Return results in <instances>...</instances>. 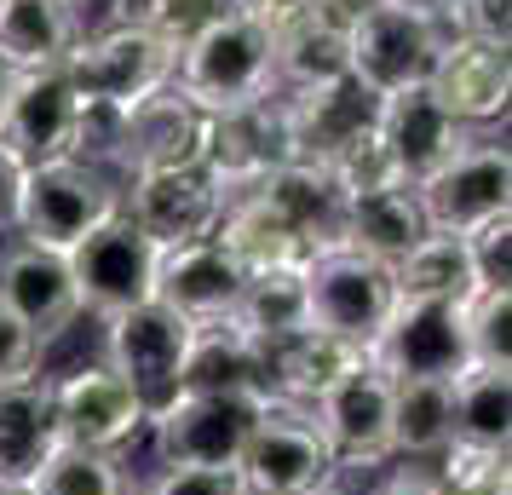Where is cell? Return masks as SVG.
Listing matches in <instances>:
<instances>
[{
    "label": "cell",
    "mask_w": 512,
    "mask_h": 495,
    "mask_svg": "<svg viewBox=\"0 0 512 495\" xmlns=\"http://www.w3.org/2000/svg\"><path fill=\"white\" fill-rule=\"evenodd\" d=\"M236 18H248L254 29H265L271 41H277L282 29H294L300 18H311V12H323V0H231Z\"/></svg>",
    "instance_id": "41"
},
{
    "label": "cell",
    "mask_w": 512,
    "mask_h": 495,
    "mask_svg": "<svg viewBox=\"0 0 512 495\" xmlns=\"http://www.w3.org/2000/svg\"><path fill=\"white\" fill-rule=\"evenodd\" d=\"M328 179L340 185V196H369V190H392V185H403L397 179V167H392V156H386V144H380V133H363V139L351 144L346 156L334 167H323Z\"/></svg>",
    "instance_id": "36"
},
{
    "label": "cell",
    "mask_w": 512,
    "mask_h": 495,
    "mask_svg": "<svg viewBox=\"0 0 512 495\" xmlns=\"http://www.w3.org/2000/svg\"><path fill=\"white\" fill-rule=\"evenodd\" d=\"M426 213L415 202V185H392V190H369V196H351L340 213V242L357 248L363 260L386 265L409 260L420 242H426Z\"/></svg>",
    "instance_id": "25"
},
{
    "label": "cell",
    "mask_w": 512,
    "mask_h": 495,
    "mask_svg": "<svg viewBox=\"0 0 512 495\" xmlns=\"http://www.w3.org/2000/svg\"><path fill=\"white\" fill-rule=\"evenodd\" d=\"M121 213V179L75 162H35L24 179V208H18V236L52 254H75L98 225Z\"/></svg>",
    "instance_id": "3"
},
{
    "label": "cell",
    "mask_w": 512,
    "mask_h": 495,
    "mask_svg": "<svg viewBox=\"0 0 512 495\" xmlns=\"http://www.w3.org/2000/svg\"><path fill=\"white\" fill-rule=\"evenodd\" d=\"M277 116H282V139H288V162L334 167L363 133H374L380 98L363 93L351 75H340V81H323V87L277 93Z\"/></svg>",
    "instance_id": "13"
},
{
    "label": "cell",
    "mask_w": 512,
    "mask_h": 495,
    "mask_svg": "<svg viewBox=\"0 0 512 495\" xmlns=\"http://www.w3.org/2000/svg\"><path fill=\"white\" fill-rule=\"evenodd\" d=\"M24 179L29 167L0 144V236H18V208H24Z\"/></svg>",
    "instance_id": "44"
},
{
    "label": "cell",
    "mask_w": 512,
    "mask_h": 495,
    "mask_svg": "<svg viewBox=\"0 0 512 495\" xmlns=\"http://www.w3.org/2000/svg\"><path fill=\"white\" fill-rule=\"evenodd\" d=\"M242 288H248V271L219 248V236L190 242V248H167L162 271H156V300H162L167 311H179L190 329L231 323Z\"/></svg>",
    "instance_id": "20"
},
{
    "label": "cell",
    "mask_w": 512,
    "mask_h": 495,
    "mask_svg": "<svg viewBox=\"0 0 512 495\" xmlns=\"http://www.w3.org/2000/svg\"><path fill=\"white\" fill-rule=\"evenodd\" d=\"M369 495H443V478L432 461H386Z\"/></svg>",
    "instance_id": "43"
},
{
    "label": "cell",
    "mask_w": 512,
    "mask_h": 495,
    "mask_svg": "<svg viewBox=\"0 0 512 495\" xmlns=\"http://www.w3.org/2000/svg\"><path fill=\"white\" fill-rule=\"evenodd\" d=\"M225 12H231V0H150L144 29H156L167 47H185V41H196L208 24H219Z\"/></svg>",
    "instance_id": "38"
},
{
    "label": "cell",
    "mask_w": 512,
    "mask_h": 495,
    "mask_svg": "<svg viewBox=\"0 0 512 495\" xmlns=\"http://www.w3.org/2000/svg\"><path fill=\"white\" fill-rule=\"evenodd\" d=\"M75 121H81V93L70 87L64 70H29L12 81L6 116H0V144L24 167L35 162H64L75 144Z\"/></svg>",
    "instance_id": "18"
},
{
    "label": "cell",
    "mask_w": 512,
    "mask_h": 495,
    "mask_svg": "<svg viewBox=\"0 0 512 495\" xmlns=\"http://www.w3.org/2000/svg\"><path fill=\"white\" fill-rule=\"evenodd\" d=\"M179 386H190V392H265V352L236 323H208L190 334Z\"/></svg>",
    "instance_id": "28"
},
{
    "label": "cell",
    "mask_w": 512,
    "mask_h": 495,
    "mask_svg": "<svg viewBox=\"0 0 512 495\" xmlns=\"http://www.w3.org/2000/svg\"><path fill=\"white\" fill-rule=\"evenodd\" d=\"M397 300H438V306H466L478 294L472 260H466L461 236H426L409 260L392 265Z\"/></svg>",
    "instance_id": "33"
},
{
    "label": "cell",
    "mask_w": 512,
    "mask_h": 495,
    "mask_svg": "<svg viewBox=\"0 0 512 495\" xmlns=\"http://www.w3.org/2000/svg\"><path fill=\"white\" fill-rule=\"evenodd\" d=\"M443 29L489 41V47H512V0H455Z\"/></svg>",
    "instance_id": "39"
},
{
    "label": "cell",
    "mask_w": 512,
    "mask_h": 495,
    "mask_svg": "<svg viewBox=\"0 0 512 495\" xmlns=\"http://www.w3.org/2000/svg\"><path fill=\"white\" fill-rule=\"evenodd\" d=\"M0 311L18 317L41 346L58 340V334L81 317L70 254L35 248V242H24V236H18L12 248H0Z\"/></svg>",
    "instance_id": "16"
},
{
    "label": "cell",
    "mask_w": 512,
    "mask_h": 495,
    "mask_svg": "<svg viewBox=\"0 0 512 495\" xmlns=\"http://www.w3.org/2000/svg\"><path fill=\"white\" fill-rule=\"evenodd\" d=\"M386 6H397V12H415V18H432V24H443L455 0H386Z\"/></svg>",
    "instance_id": "46"
},
{
    "label": "cell",
    "mask_w": 512,
    "mask_h": 495,
    "mask_svg": "<svg viewBox=\"0 0 512 495\" xmlns=\"http://www.w3.org/2000/svg\"><path fill=\"white\" fill-rule=\"evenodd\" d=\"M75 6H81V0H75Z\"/></svg>",
    "instance_id": "51"
},
{
    "label": "cell",
    "mask_w": 512,
    "mask_h": 495,
    "mask_svg": "<svg viewBox=\"0 0 512 495\" xmlns=\"http://www.w3.org/2000/svg\"><path fill=\"white\" fill-rule=\"evenodd\" d=\"M75 41H81L75 0H0V64L12 75L64 70Z\"/></svg>",
    "instance_id": "24"
},
{
    "label": "cell",
    "mask_w": 512,
    "mask_h": 495,
    "mask_svg": "<svg viewBox=\"0 0 512 495\" xmlns=\"http://www.w3.org/2000/svg\"><path fill=\"white\" fill-rule=\"evenodd\" d=\"M311 421L328 438L340 472L386 467L392 461V380L363 357L346 380H334L323 398L311 403Z\"/></svg>",
    "instance_id": "15"
},
{
    "label": "cell",
    "mask_w": 512,
    "mask_h": 495,
    "mask_svg": "<svg viewBox=\"0 0 512 495\" xmlns=\"http://www.w3.org/2000/svg\"><path fill=\"white\" fill-rule=\"evenodd\" d=\"M121 213L167 254V248L208 242L225 219V196L202 167H162V173L121 179Z\"/></svg>",
    "instance_id": "12"
},
{
    "label": "cell",
    "mask_w": 512,
    "mask_h": 495,
    "mask_svg": "<svg viewBox=\"0 0 512 495\" xmlns=\"http://www.w3.org/2000/svg\"><path fill=\"white\" fill-rule=\"evenodd\" d=\"M466 260L478 288H512V213H495L478 231H466Z\"/></svg>",
    "instance_id": "37"
},
{
    "label": "cell",
    "mask_w": 512,
    "mask_h": 495,
    "mask_svg": "<svg viewBox=\"0 0 512 495\" xmlns=\"http://www.w3.org/2000/svg\"><path fill=\"white\" fill-rule=\"evenodd\" d=\"M248 202L277 219L282 231L300 242L305 254H317L328 242H340V213H346V196L340 185L328 179L323 167H300V162H282L277 173H265L254 190H242ZM236 202V196H231Z\"/></svg>",
    "instance_id": "23"
},
{
    "label": "cell",
    "mask_w": 512,
    "mask_h": 495,
    "mask_svg": "<svg viewBox=\"0 0 512 495\" xmlns=\"http://www.w3.org/2000/svg\"><path fill=\"white\" fill-rule=\"evenodd\" d=\"M415 202L426 213V231L432 236H466L478 231L495 213H512V156L501 139L472 133V139L449 156V162L420 179Z\"/></svg>",
    "instance_id": "7"
},
{
    "label": "cell",
    "mask_w": 512,
    "mask_h": 495,
    "mask_svg": "<svg viewBox=\"0 0 512 495\" xmlns=\"http://www.w3.org/2000/svg\"><path fill=\"white\" fill-rule=\"evenodd\" d=\"M466 357L484 369H512V288H478L461 306Z\"/></svg>",
    "instance_id": "35"
},
{
    "label": "cell",
    "mask_w": 512,
    "mask_h": 495,
    "mask_svg": "<svg viewBox=\"0 0 512 495\" xmlns=\"http://www.w3.org/2000/svg\"><path fill=\"white\" fill-rule=\"evenodd\" d=\"M236 478L248 495H311L340 484V461L328 438L317 432L311 409L300 403H265V415L254 421L248 444H242V461H236Z\"/></svg>",
    "instance_id": "5"
},
{
    "label": "cell",
    "mask_w": 512,
    "mask_h": 495,
    "mask_svg": "<svg viewBox=\"0 0 512 495\" xmlns=\"http://www.w3.org/2000/svg\"><path fill=\"white\" fill-rule=\"evenodd\" d=\"M202 139H208V116L179 87H167V93L144 98V104L127 110L116 179L162 173V167H202Z\"/></svg>",
    "instance_id": "22"
},
{
    "label": "cell",
    "mask_w": 512,
    "mask_h": 495,
    "mask_svg": "<svg viewBox=\"0 0 512 495\" xmlns=\"http://www.w3.org/2000/svg\"><path fill=\"white\" fill-rule=\"evenodd\" d=\"M443 35H449V29L432 24V18L397 12V6H374L357 24H346V75L374 98L426 87Z\"/></svg>",
    "instance_id": "9"
},
{
    "label": "cell",
    "mask_w": 512,
    "mask_h": 495,
    "mask_svg": "<svg viewBox=\"0 0 512 495\" xmlns=\"http://www.w3.org/2000/svg\"><path fill=\"white\" fill-rule=\"evenodd\" d=\"M0 495H41L29 478H0Z\"/></svg>",
    "instance_id": "48"
},
{
    "label": "cell",
    "mask_w": 512,
    "mask_h": 495,
    "mask_svg": "<svg viewBox=\"0 0 512 495\" xmlns=\"http://www.w3.org/2000/svg\"><path fill=\"white\" fill-rule=\"evenodd\" d=\"M12 81H18V75H12L6 64H0V116H6V98H12Z\"/></svg>",
    "instance_id": "49"
},
{
    "label": "cell",
    "mask_w": 512,
    "mask_h": 495,
    "mask_svg": "<svg viewBox=\"0 0 512 495\" xmlns=\"http://www.w3.org/2000/svg\"><path fill=\"white\" fill-rule=\"evenodd\" d=\"M29 484L41 495H139L116 455H98V449L81 444H58Z\"/></svg>",
    "instance_id": "34"
},
{
    "label": "cell",
    "mask_w": 512,
    "mask_h": 495,
    "mask_svg": "<svg viewBox=\"0 0 512 495\" xmlns=\"http://www.w3.org/2000/svg\"><path fill=\"white\" fill-rule=\"evenodd\" d=\"M173 87H179L202 116H236V110L271 104V98L282 93L277 58H271V35L254 29L248 18L225 12L219 24H208L196 41L179 47Z\"/></svg>",
    "instance_id": "1"
},
{
    "label": "cell",
    "mask_w": 512,
    "mask_h": 495,
    "mask_svg": "<svg viewBox=\"0 0 512 495\" xmlns=\"http://www.w3.org/2000/svg\"><path fill=\"white\" fill-rule=\"evenodd\" d=\"M443 495H507V478H489V484H466V490H443Z\"/></svg>",
    "instance_id": "47"
},
{
    "label": "cell",
    "mask_w": 512,
    "mask_h": 495,
    "mask_svg": "<svg viewBox=\"0 0 512 495\" xmlns=\"http://www.w3.org/2000/svg\"><path fill=\"white\" fill-rule=\"evenodd\" d=\"M277 58V87L282 93H300V87H323L346 75V24H334L328 12H311L294 29H282L271 41Z\"/></svg>",
    "instance_id": "32"
},
{
    "label": "cell",
    "mask_w": 512,
    "mask_h": 495,
    "mask_svg": "<svg viewBox=\"0 0 512 495\" xmlns=\"http://www.w3.org/2000/svg\"><path fill=\"white\" fill-rule=\"evenodd\" d=\"M173 70H179V47H167L144 24H110L98 35H81L75 52L64 58V75H70L75 93L116 104V110H133L144 98L167 93Z\"/></svg>",
    "instance_id": "4"
},
{
    "label": "cell",
    "mask_w": 512,
    "mask_h": 495,
    "mask_svg": "<svg viewBox=\"0 0 512 495\" xmlns=\"http://www.w3.org/2000/svg\"><path fill=\"white\" fill-rule=\"evenodd\" d=\"M455 438L449 380H392V461H438Z\"/></svg>",
    "instance_id": "30"
},
{
    "label": "cell",
    "mask_w": 512,
    "mask_h": 495,
    "mask_svg": "<svg viewBox=\"0 0 512 495\" xmlns=\"http://www.w3.org/2000/svg\"><path fill=\"white\" fill-rule=\"evenodd\" d=\"M58 449L52 421V375L0 380V478H35L41 461Z\"/></svg>",
    "instance_id": "27"
},
{
    "label": "cell",
    "mask_w": 512,
    "mask_h": 495,
    "mask_svg": "<svg viewBox=\"0 0 512 495\" xmlns=\"http://www.w3.org/2000/svg\"><path fill=\"white\" fill-rule=\"evenodd\" d=\"M369 363L386 380H455L472 363L466 357L461 306L438 300H397L392 317L369 340Z\"/></svg>",
    "instance_id": "14"
},
{
    "label": "cell",
    "mask_w": 512,
    "mask_h": 495,
    "mask_svg": "<svg viewBox=\"0 0 512 495\" xmlns=\"http://www.w3.org/2000/svg\"><path fill=\"white\" fill-rule=\"evenodd\" d=\"M75 271V294H81V311H98V317H116L127 306H144L156 300V271H162V248L150 236L116 213L110 225H98L81 248L70 254Z\"/></svg>",
    "instance_id": "11"
},
{
    "label": "cell",
    "mask_w": 512,
    "mask_h": 495,
    "mask_svg": "<svg viewBox=\"0 0 512 495\" xmlns=\"http://www.w3.org/2000/svg\"><path fill=\"white\" fill-rule=\"evenodd\" d=\"M363 357L369 352L351 346V340H340V334L305 329V334H294V340H282V346L265 352V392H271L277 403L311 409V403L323 398L334 380H346Z\"/></svg>",
    "instance_id": "26"
},
{
    "label": "cell",
    "mask_w": 512,
    "mask_h": 495,
    "mask_svg": "<svg viewBox=\"0 0 512 495\" xmlns=\"http://www.w3.org/2000/svg\"><path fill=\"white\" fill-rule=\"evenodd\" d=\"M190 323L179 311H167L162 300H144V306H127L116 317H104V369L121 375L139 403L156 415L173 392H179V375H185V352H190Z\"/></svg>",
    "instance_id": "8"
},
{
    "label": "cell",
    "mask_w": 512,
    "mask_h": 495,
    "mask_svg": "<svg viewBox=\"0 0 512 495\" xmlns=\"http://www.w3.org/2000/svg\"><path fill=\"white\" fill-rule=\"evenodd\" d=\"M265 392H190L179 386L173 398L150 415L144 438L162 467H225L236 472L242 444L254 421L265 415Z\"/></svg>",
    "instance_id": "2"
},
{
    "label": "cell",
    "mask_w": 512,
    "mask_h": 495,
    "mask_svg": "<svg viewBox=\"0 0 512 495\" xmlns=\"http://www.w3.org/2000/svg\"><path fill=\"white\" fill-rule=\"evenodd\" d=\"M231 323L254 340L259 352H271V346H282V340H294V334L311 329V306H305L300 265L248 277V288H242V300H236V311H231Z\"/></svg>",
    "instance_id": "29"
},
{
    "label": "cell",
    "mask_w": 512,
    "mask_h": 495,
    "mask_svg": "<svg viewBox=\"0 0 512 495\" xmlns=\"http://www.w3.org/2000/svg\"><path fill=\"white\" fill-rule=\"evenodd\" d=\"M139 495H248V490L225 467H162Z\"/></svg>",
    "instance_id": "40"
},
{
    "label": "cell",
    "mask_w": 512,
    "mask_h": 495,
    "mask_svg": "<svg viewBox=\"0 0 512 495\" xmlns=\"http://www.w3.org/2000/svg\"><path fill=\"white\" fill-rule=\"evenodd\" d=\"M374 6H386V0H323V12L334 18V24H357L363 12H374Z\"/></svg>",
    "instance_id": "45"
},
{
    "label": "cell",
    "mask_w": 512,
    "mask_h": 495,
    "mask_svg": "<svg viewBox=\"0 0 512 495\" xmlns=\"http://www.w3.org/2000/svg\"><path fill=\"white\" fill-rule=\"evenodd\" d=\"M300 277H305L311 329L340 334V340H351V346L369 352V340L380 334V323H386L392 306H397L392 271L363 260L346 242H328V248H317V254L300 265Z\"/></svg>",
    "instance_id": "6"
},
{
    "label": "cell",
    "mask_w": 512,
    "mask_h": 495,
    "mask_svg": "<svg viewBox=\"0 0 512 495\" xmlns=\"http://www.w3.org/2000/svg\"><path fill=\"white\" fill-rule=\"evenodd\" d=\"M288 162V139H282L277 98L236 110V116H208V139H202V173H208L219 196L231 202L242 190H254L265 173Z\"/></svg>",
    "instance_id": "21"
},
{
    "label": "cell",
    "mask_w": 512,
    "mask_h": 495,
    "mask_svg": "<svg viewBox=\"0 0 512 495\" xmlns=\"http://www.w3.org/2000/svg\"><path fill=\"white\" fill-rule=\"evenodd\" d=\"M449 403H455V438L449 444L507 449V438H512V369L466 363L461 375L449 380Z\"/></svg>",
    "instance_id": "31"
},
{
    "label": "cell",
    "mask_w": 512,
    "mask_h": 495,
    "mask_svg": "<svg viewBox=\"0 0 512 495\" xmlns=\"http://www.w3.org/2000/svg\"><path fill=\"white\" fill-rule=\"evenodd\" d=\"M374 133H380V144H386V156H392V167H397L403 185L432 179V173H438V167L472 139V127H461V121L449 116L426 87H409V93L380 98Z\"/></svg>",
    "instance_id": "19"
},
{
    "label": "cell",
    "mask_w": 512,
    "mask_h": 495,
    "mask_svg": "<svg viewBox=\"0 0 512 495\" xmlns=\"http://www.w3.org/2000/svg\"><path fill=\"white\" fill-rule=\"evenodd\" d=\"M52 421H58V444H81L98 455H121L127 444H139L150 409L121 375H110L104 363L52 375Z\"/></svg>",
    "instance_id": "10"
},
{
    "label": "cell",
    "mask_w": 512,
    "mask_h": 495,
    "mask_svg": "<svg viewBox=\"0 0 512 495\" xmlns=\"http://www.w3.org/2000/svg\"><path fill=\"white\" fill-rule=\"evenodd\" d=\"M311 495H351V490H340V484H328V490H311Z\"/></svg>",
    "instance_id": "50"
},
{
    "label": "cell",
    "mask_w": 512,
    "mask_h": 495,
    "mask_svg": "<svg viewBox=\"0 0 512 495\" xmlns=\"http://www.w3.org/2000/svg\"><path fill=\"white\" fill-rule=\"evenodd\" d=\"M426 93L472 133L507 121V98H512L507 47H489V41H472V35H443L432 75H426Z\"/></svg>",
    "instance_id": "17"
},
{
    "label": "cell",
    "mask_w": 512,
    "mask_h": 495,
    "mask_svg": "<svg viewBox=\"0 0 512 495\" xmlns=\"http://www.w3.org/2000/svg\"><path fill=\"white\" fill-rule=\"evenodd\" d=\"M41 369V340L0 311V380H18V375H35Z\"/></svg>",
    "instance_id": "42"
}]
</instances>
